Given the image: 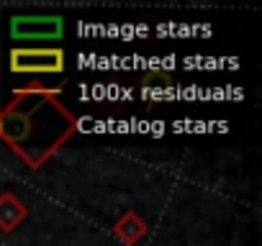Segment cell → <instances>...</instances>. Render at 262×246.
Segmentation results:
<instances>
[{"mask_svg": "<svg viewBox=\"0 0 262 246\" xmlns=\"http://www.w3.org/2000/svg\"><path fill=\"white\" fill-rule=\"evenodd\" d=\"M26 215H29V208L18 195H13V192L0 195V231L3 233L16 231L26 220Z\"/></svg>", "mask_w": 262, "mask_h": 246, "instance_id": "5b68a950", "label": "cell"}, {"mask_svg": "<svg viewBox=\"0 0 262 246\" xmlns=\"http://www.w3.org/2000/svg\"><path fill=\"white\" fill-rule=\"evenodd\" d=\"M75 134L77 118L62 103V87L29 82L13 90V100L0 110V141L34 172Z\"/></svg>", "mask_w": 262, "mask_h": 246, "instance_id": "6da1fadb", "label": "cell"}, {"mask_svg": "<svg viewBox=\"0 0 262 246\" xmlns=\"http://www.w3.org/2000/svg\"><path fill=\"white\" fill-rule=\"evenodd\" d=\"M147 233H149V226H147L144 218L137 215L134 210H126V213L116 220V226H113V236H116L118 241H123L126 246H137Z\"/></svg>", "mask_w": 262, "mask_h": 246, "instance_id": "277c9868", "label": "cell"}, {"mask_svg": "<svg viewBox=\"0 0 262 246\" xmlns=\"http://www.w3.org/2000/svg\"><path fill=\"white\" fill-rule=\"evenodd\" d=\"M13 39H59L64 21L59 16H18L11 21Z\"/></svg>", "mask_w": 262, "mask_h": 246, "instance_id": "3957f363", "label": "cell"}, {"mask_svg": "<svg viewBox=\"0 0 262 246\" xmlns=\"http://www.w3.org/2000/svg\"><path fill=\"white\" fill-rule=\"evenodd\" d=\"M67 67L59 46H21L11 52V72L16 75H62Z\"/></svg>", "mask_w": 262, "mask_h": 246, "instance_id": "7a4b0ae2", "label": "cell"}]
</instances>
